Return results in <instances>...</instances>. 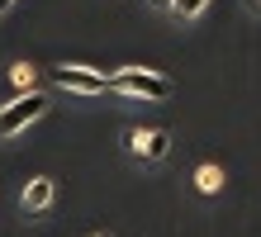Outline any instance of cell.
Returning a JSON list of instances; mask_svg holds the SVG:
<instances>
[{
    "label": "cell",
    "instance_id": "cell-7",
    "mask_svg": "<svg viewBox=\"0 0 261 237\" xmlns=\"http://www.w3.org/2000/svg\"><path fill=\"white\" fill-rule=\"evenodd\" d=\"M10 81L19 86V90H34V81H38V71L29 67V62H14V67H10Z\"/></svg>",
    "mask_w": 261,
    "mask_h": 237
},
{
    "label": "cell",
    "instance_id": "cell-5",
    "mask_svg": "<svg viewBox=\"0 0 261 237\" xmlns=\"http://www.w3.org/2000/svg\"><path fill=\"white\" fill-rule=\"evenodd\" d=\"M53 199H57V185L48 180V176H34L24 185V195H19V204L29 214H43V209H53Z\"/></svg>",
    "mask_w": 261,
    "mask_h": 237
},
{
    "label": "cell",
    "instance_id": "cell-8",
    "mask_svg": "<svg viewBox=\"0 0 261 237\" xmlns=\"http://www.w3.org/2000/svg\"><path fill=\"white\" fill-rule=\"evenodd\" d=\"M209 0H171V10H176V19H199L204 14Z\"/></svg>",
    "mask_w": 261,
    "mask_h": 237
},
{
    "label": "cell",
    "instance_id": "cell-6",
    "mask_svg": "<svg viewBox=\"0 0 261 237\" xmlns=\"http://www.w3.org/2000/svg\"><path fill=\"white\" fill-rule=\"evenodd\" d=\"M195 185H199V195H219V190H223V171L214 166V162H204V166L195 171Z\"/></svg>",
    "mask_w": 261,
    "mask_h": 237
},
{
    "label": "cell",
    "instance_id": "cell-4",
    "mask_svg": "<svg viewBox=\"0 0 261 237\" xmlns=\"http://www.w3.org/2000/svg\"><path fill=\"white\" fill-rule=\"evenodd\" d=\"M53 81L71 90V95H105L110 86H105V71H90V67H57Z\"/></svg>",
    "mask_w": 261,
    "mask_h": 237
},
{
    "label": "cell",
    "instance_id": "cell-2",
    "mask_svg": "<svg viewBox=\"0 0 261 237\" xmlns=\"http://www.w3.org/2000/svg\"><path fill=\"white\" fill-rule=\"evenodd\" d=\"M48 114V95L43 90H24V95H14L10 104H0V138H14V133H24L34 119Z\"/></svg>",
    "mask_w": 261,
    "mask_h": 237
},
{
    "label": "cell",
    "instance_id": "cell-11",
    "mask_svg": "<svg viewBox=\"0 0 261 237\" xmlns=\"http://www.w3.org/2000/svg\"><path fill=\"white\" fill-rule=\"evenodd\" d=\"M252 5H261V0H252Z\"/></svg>",
    "mask_w": 261,
    "mask_h": 237
},
{
    "label": "cell",
    "instance_id": "cell-10",
    "mask_svg": "<svg viewBox=\"0 0 261 237\" xmlns=\"http://www.w3.org/2000/svg\"><path fill=\"white\" fill-rule=\"evenodd\" d=\"M95 237H110V232H95Z\"/></svg>",
    "mask_w": 261,
    "mask_h": 237
},
{
    "label": "cell",
    "instance_id": "cell-9",
    "mask_svg": "<svg viewBox=\"0 0 261 237\" xmlns=\"http://www.w3.org/2000/svg\"><path fill=\"white\" fill-rule=\"evenodd\" d=\"M152 5H157V10H171V0H152Z\"/></svg>",
    "mask_w": 261,
    "mask_h": 237
},
{
    "label": "cell",
    "instance_id": "cell-1",
    "mask_svg": "<svg viewBox=\"0 0 261 237\" xmlns=\"http://www.w3.org/2000/svg\"><path fill=\"white\" fill-rule=\"evenodd\" d=\"M105 86L119 90V95H138V100H166L176 86H171V76H162V71H138V67H124V71H110L105 76Z\"/></svg>",
    "mask_w": 261,
    "mask_h": 237
},
{
    "label": "cell",
    "instance_id": "cell-3",
    "mask_svg": "<svg viewBox=\"0 0 261 237\" xmlns=\"http://www.w3.org/2000/svg\"><path fill=\"white\" fill-rule=\"evenodd\" d=\"M124 147L138 162H162L171 152V133L166 128H124Z\"/></svg>",
    "mask_w": 261,
    "mask_h": 237
}]
</instances>
